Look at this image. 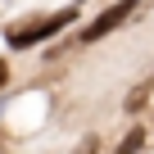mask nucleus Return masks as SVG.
<instances>
[{
    "mask_svg": "<svg viewBox=\"0 0 154 154\" xmlns=\"http://www.w3.org/2000/svg\"><path fill=\"white\" fill-rule=\"evenodd\" d=\"M140 145H145V131H140V127H131V131L122 136V145H118L113 154H140Z\"/></svg>",
    "mask_w": 154,
    "mask_h": 154,
    "instance_id": "7ed1b4c3",
    "label": "nucleus"
},
{
    "mask_svg": "<svg viewBox=\"0 0 154 154\" xmlns=\"http://www.w3.org/2000/svg\"><path fill=\"white\" fill-rule=\"evenodd\" d=\"M5 77H9V63H5V59H0V86H5Z\"/></svg>",
    "mask_w": 154,
    "mask_h": 154,
    "instance_id": "39448f33",
    "label": "nucleus"
},
{
    "mask_svg": "<svg viewBox=\"0 0 154 154\" xmlns=\"http://www.w3.org/2000/svg\"><path fill=\"white\" fill-rule=\"evenodd\" d=\"M72 23H77V9H59V14H50V18H36V23L14 27V32H9V45H14V50H27V45L50 41L54 32H63V27H72Z\"/></svg>",
    "mask_w": 154,
    "mask_h": 154,
    "instance_id": "f257e3e1",
    "label": "nucleus"
},
{
    "mask_svg": "<svg viewBox=\"0 0 154 154\" xmlns=\"http://www.w3.org/2000/svg\"><path fill=\"white\" fill-rule=\"evenodd\" d=\"M100 149V140H82V149H77V154H95Z\"/></svg>",
    "mask_w": 154,
    "mask_h": 154,
    "instance_id": "20e7f679",
    "label": "nucleus"
},
{
    "mask_svg": "<svg viewBox=\"0 0 154 154\" xmlns=\"http://www.w3.org/2000/svg\"><path fill=\"white\" fill-rule=\"evenodd\" d=\"M140 5V0H118V5H109L95 23H86V32H82V41H100V36H109L113 27H122L127 18H131V9Z\"/></svg>",
    "mask_w": 154,
    "mask_h": 154,
    "instance_id": "f03ea898",
    "label": "nucleus"
}]
</instances>
